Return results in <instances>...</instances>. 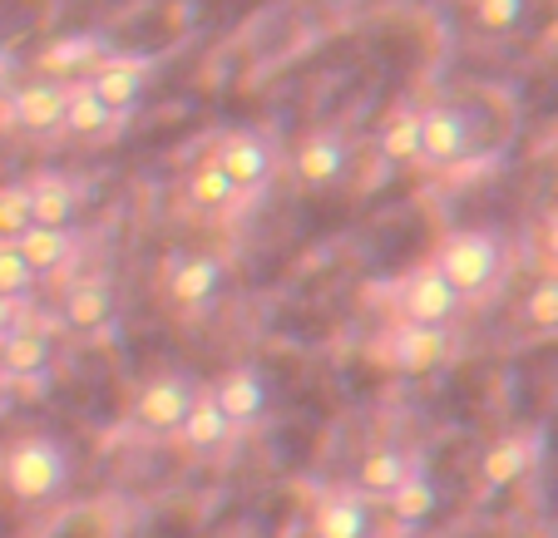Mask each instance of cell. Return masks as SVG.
I'll list each match as a JSON object with an SVG mask.
<instances>
[{"instance_id":"cell-17","label":"cell","mask_w":558,"mask_h":538,"mask_svg":"<svg viewBox=\"0 0 558 538\" xmlns=\"http://www.w3.org/2000/svg\"><path fill=\"white\" fill-rule=\"evenodd\" d=\"M169 302L179 311H208L222 292V262L213 253H189L169 267Z\"/></svg>"},{"instance_id":"cell-13","label":"cell","mask_w":558,"mask_h":538,"mask_svg":"<svg viewBox=\"0 0 558 538\" xmlns=\"http://www.w3.org/2000/svg\"><path fill=\"white\" fill-rule=\"evenodd\" d=\"M292 173H296V183L312 193L337 188V183L351 173V144L337 134V129H316V134H306L302 144H296Z\"/></svg>"},{"instance_id":"cell-5","label":"cell","mask_w":558,"mask_h":538,"mask_svg":"<svg viewBox=\"0 0 558 538\" xmlns=\"http://www.w3.org/2000/svg\"><path fill=\"white\" fill-rule=\"evenodd\" d=\"M213 159H218V169L228 173L232 188L243 193L247 203L263 198L277 179V148H272V138L257 134V129H228V134L213 144Z\"/></svg>"},{"instance_id":"cell-6","label":"cell","mask_w":558,"mask_h":538,"mask_svg":"<svg viewBox=\"0 0 558 538\" xmlns=\"http://www.w3.org/2000/svg\"><path fill=\"white\" fill-rule=\"evenodd\" d=\"M193 401H198V386L183 370H163V376L138 386L134 405H129V420H134V430L154 435V440H173Z\"/></svg>"},{"instance_id":"cell-9","label":"cell","mask_w":558,"mask_h":538,"mask_svg":"<svg viewBox=\"0 0 558 538\" xmlns=\"http://www.w3.org/2000/svg\"><path fill=\"white\" fill-rule=\"evenodd\" d=\"M474 124L460 105H425L421 109V169L440 173L470 159Z\"/></svg>"},{"instance_id":"cell-20","label":"cell","mask_w":558,"mask_h":538,"mask_svg":"<svg viewBox=\"0 0 558 538\" xmlns=\"http://www.w3.org/2000/svg\"><path fill=\"white\" fill-rule=\"evenodd\" d=\"M105 54H109V45L99 40V35H60V40H50L45 45V54L35 60V74L70 85V80H85Z\"/></svg>"},{"instance_id":"cell-19","label":"cell","mask_w":558,"mask_h":538,"mask_svg":"<svg viewBox=\"0 0 558 538\" xmlns=\"http://www.w3.org/2000/svg\"><path fill=\"white\" fill-rule=\"evenodd\" d=\"M173 440H179L189 454H198V460H203V454H222V450H228V444L238 440V425L218 411V401H213L208 386H203L198 401L189 405V415H183V425H179V435H173Z\"/></svg>"},{"instance_id":"cell-3","label":"cell","mask_w":558,"mask_h":538,"mask_svg":"<svg viewBox=\"0 0 558 538\" xmlns=\"http://www.w3.org/2000/svg\"><path fill=\"white\" fill-rule=\"evenodd\" d=\"M390 311H396V321H415V327H454L464 311V296L454 292L440 267L425 262L390 286Z\"/></svg>"},{"instance_id":"cell-15","label":"cell","mask_w":558,"mask_h":538,"mask_svg":"<svg viewBox=\"0 0 558 538\" xmlns=\"http://www.w3.org/2000/svg\"><path fill=\"white\" fill-rule=\"evenodd\" d=\"M15 247H21V257L31 262V272L40 277V282H54V277H64L80 262L85 237L74 233V228H40V222H31V228L15 237Z\"/></svg>"},{"instance_id":"cell-29","label":"cell","mask_w":558,"mask_h":538,"mask_svg":"<svg viewBox=\"0 0 558 538\" xmlns=\"http://www.w3.org/2000/svg\"><path fill=\"white\" fill-rule=\"evenodd\" d=\"M529 0H474V21H480V30H514L519 15H524Z\"/></svg>"},{"instance_id":"cell-18","label":"cell","mask_w":558,"mask_h":538,"mask_svg":"<svg viewBox=\"0 0 558 538\" xmlns=\"http://www.w3.org/2000/svg\"><path fill=\"white\" fill-rule=\"evenodd\" d=\"M425 460L421 450H411V444H371L366 454H361V465H356V479L351 485L361 489V494H371L380 504V499L390 494V489L401 485L405 475H415Z\"/></svg>"},{"instance_id":"cell-24","label":"cell","mask_w":558,"mask_h":538,"mask_svg":"<svg viewBox=\"0 0 558 538\" xmlns=\"http://www.w3.org/2000/svg\"><path fill=\"white\" fill-rule=\"evenodd\" d=\"M25 188H31V218L40 228H74L80 183L64 179V173H35V179H25Z\"/></svg>"},{"instance_id":"cell-27","label":"cell","mask_w":558,"mask_h":538,"mask_svg":"<svg viewBox=\"0 0 558 538\" xmlns=\"http://www.w3.org/2000/svg\"><path fill=\"white\" fill-rule=\"evenodd\" d=\"M31 188L25 183H5L0 188V243H15V237L31 228Z\"/></svg>"},{"instance_id":"cell-12","label":"cell","mask_w":558,"mask_h":538,"mask_svg":"<svg viewBox=\"0 0 558 538\" xmlns=\"http://www.w3.org/2000/svg\"><path fill=\"white\" fill-rule=\"evenodd\" d=\"M64 89H70V85L35 74V80H25V85L11 89L5 114H11V124L25 129L31 138H54L64 129Z\"/></svg>"},{"instance_id":"cell-30","label":"cell","mask_w":558,"mask_h":538,"mask_svg":"<svg viewBox=\"0 0 558 538\" xmlns=\"http://www.w3.org/2000/svg\"><path fill=\"white\" fill-rule=\"evenodd\" d=\"M31 321V302H21V296H0V341L11 337L15 327H25Z\"/></svg>"},{"instance_id":"cell-23","label":"cell","mask_w":558,"mask_h":538,"mask_svg":"<svg viewBox=\"0 0 558 538\" xmlns=\"http://www.w3.org/2000/svg\"><path fill=\"white\" fill-rule=\"evenodd\" d=\"M380 509L390 514V524L396 528H421V524H430L435 509H440V485H435V479L425 475V465H421L415 475H405L401 485L380 499Z\"/></svg>"},{"instance_id":"cell-28","label":"cell","mask_w":558,"mask_h":538,"mask_svg":"<svg viewBox=\"0 0 558 538\" xmlns=\"http://www.w3.org/2000/svg\"><path fill=\"white\" fill-rule=\"evenodd\" d=\"M35 282H40V277L31 272V262L21 257V247L0 243V296H21V302H31Z\"/></svg>"},{"instance_id":"cell-1","label":"cell","mask_w":558,"mask_h":538,"mask_svg":"<svg viewBox=\"0 0 558 538\" xmlns=\"http://www.w3.org/2000/svg\"><path fill=\"white\" fill-rule=\"evenodd\" d=\"M430 262L450 277V286L464 296V306H470V302L489 296L499 282H505L509 247L499 243L489 228H460V233H445L440 237V247H435Z\"/></svg>"},{"instance_id":"cell-8","label":"cell","mask_w":558,"mask_h":538,"mask_svg":"<svg viewBox=\"0 0 558 538\" xmlns=\"http://www.w3.org/2000/svg\"><path fill=\"white\" fill-rule=\"evenodd\" d=\"M119 317V292L109 272H80L64 282L60 292V321L80 337H95V331H109Z\"/></svg>"},{"instance_id":"cell-25","label":"cell","mask_w":558,"mask_h":538,"mask_svg":"<svg viewBox=\"0 0 558 538\" xmlns=\"http://www.w3.org/2000/svg\"><path fill=\"white\" fill-rule=\"evenodd\" d=\"M376 148H380V159L386 163H421V109L415 105H401V109H390L386 124L376 129Z\"/></svg>"},{"instance_id":"cell-16","label":"cell","mask_w":558,"mask_h":538,"mask_svg":"<svg viewBox=\"0 0 558 538\" xmlns=\"http://www.w3.org/2000/svg\"><path fill=\"white\" fill-rule=\"evenodd\" d=\"M208 395L218 401V411L228 415L232 425H238V435L253 430V425L267 415V380L257 376L253 366H232V370H222V376L208 386Z\"/></svg>"},{"instance_id":"cell-34","label":"cell","mask_w":558,"mask_h":538,"mask_svg":"<svg viewBox=\"0 0 558 538\" xmlns=\"http://www.w3.org/2000/svg\"><path fill=\"white\" fill-rule=\"evenodd\" d=\"M312 5H347V0H312Z\"/></svg>"},{"instance_id":"cell-2","label":"cell","mask_w":558,"mask_h":538,"mask_svg":"<svg viewBox=\"0 0 558 538\" xmlns=\"http://www.w3.org/2000/svg\"><path fill=\"white\" fill-rule=\"evenodd\" d=\"M0 479H5V494L15 504H45L64 489L70 479V454L54 435H21V440L5 450V465H0Z\"/></svg>"},{"instance_id":"cell-14","label":"cell","mask_w":558,"mask_h":538,"mask_svg":"<svg viewBox=\"0 0 558 538\" xmlns=\"http://www.w3.org/2000/svg\"><path fill=\"white\" fill-rule=\"evenodd\" d=\"M50 370H54V337L40 331L35 321L15 327L11 337L0 341V376L11 386H40Z\"/></svg>"},{"instance_id":"cell-4","label":"cell","mask_w":558,"mask_h":538,"mask_svg":"<svg viewBox=\"0 0 558 538\" xmlns=\"http://www.w3.org/2000/svg\"><path fill=\"white\" fill-rule=\"evenodd\" d=\"M371 356L386 370H401V376H425V370L445 366L454 356L450 327H415V321H390L380 331V341L371 346Z\"/></svg>"},{"instance_id":"cell-7","label":"cell","mask_w":558,"mask_h":538,"mask_svg":"<svg viewBox=\"0 0 558 538\" xmlns=\"http://www.w3.org/2000/svg\"><path fill=\"white\" fill-rule=\"evenodd\" d=\"M376 499L361 494L356 485H331L312 504L306 518V538H380L376 528Z\"/></svg>"},{"instance_id":"cell-11","label":"cell","mask_w":558,"mask_h":538,"mask_svg":"<svg viewBox=\"0 0 558 538\" xmlns=\"http://www.w3.org/2000/svg\"><path fill=\"white\" fill-rule=\"evenodd\" d=\"M544 460V435L538 430H509L499 440H489V450L480 454V469L474 479L485 489H514L519 479H529Z\"/></svg>"},{"instance_id":"cell-10","label":"cell","mask_w":558,"mask_h":538,"mask_svg":"<svg viewBox=\"0 0 558 538\" xmlns=\"http://www.w3.org/2000/svg\"><path fill=\"white\" fill-rule=\"evenodd\" d=\"M89 85H95V95L105 99L109 109H114L119 119H134V109L144 105L148 95V80H154V60H144V54H114L109 50L105 60L95 64V70L85 74Z\"/></svg>"},{"instance_id":"cell-32","label":"cell","mask_w":558,"mask_h":538,"mask_svg":"<svg viewBox=\"0 0 558 538\" xmlns=\"http://www.w3.org/2000/svg\"><path fill=\"white\" fill-rule=\"evenodd\" d=\"M380 538H421L415 528H390V534H380Z\"/></svg>"},{"instance_id":"cell-33","label":"cell","mask_w":558,"mask_h":538,"mask_svg":"<svg viewBox=\"0 0 558 538\" xmlns=\"http://www.w3.org/2000/svg\"><path fill=\"white\" fill-rule=\"evenodd\" d=\"M5 391H11V380H5V376H0V405H5Z\"/></svg>"},{"instance_id":"cell-31","label":"cell","mask_w":558,"mask_h":538,"mask_svg":"<svg viewBox=\"0 0 558 538\" xmlns=\"http://www.w3.org/2000/svg\"><path fill=\"white\" fill-rule=\"evenodd\" d=\"M548 257H554V267H558V218L548 222Z\"/></svg>"},{"instance_id":"cell-22","label":"cell","mask_w":558,"mask_h":538,"mask_svg":"<svg viewBox=\"0 0 558 538\" xmlns=\"http://www.w3.org/2000/svg\"><path fill=\"white\" fill-rule=\"evenodd\" d=\"M183 198L193 203L198 212H208V218H232V212L243 208V193L232 188V179L218 169V159H198L189 173H183Z\"/></svg>"},{"instance_id":"cell-26","label":"cell","mask_w":558,"mask_h":538,"mask_svg":"<svg viewBox=\"0 0 558 538\" xmlns=\"http://www.w3.org/2000/svg\"><path fill=\"white\" fill-rule=\"evenodd\" d=\"M519 321H524L534 337H558V272L529 286L524 306H519Z\"/></svg>"},{"instance_id":"cell-21","label":"cell","mask_w":558,"mask_h":538,"mask_svg":"<svg viewBox=\"0 0 558 538\" xmlns=\"http://www.w3.org/2000/svg\"><path fill=\"white\" fill-rule=\"evenodd\" d=\"M119 124H124V119H119L114 109L95 95V85H89V80H70V89H64V129H60V134L89 138V144H95V138L114 134Z\"/></svg>"}]
</instances>
